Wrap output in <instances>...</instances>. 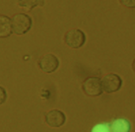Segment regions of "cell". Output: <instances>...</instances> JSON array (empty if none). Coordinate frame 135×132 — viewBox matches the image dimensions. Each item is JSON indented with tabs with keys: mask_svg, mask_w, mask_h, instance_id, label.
Returning <instances> with one entry per match:
<instances>
[{
	"mask_svg": "<svg viewBox=\"0 0 135 132\" xmlns=\"http://www.w3.org/2000/svg\"><path fill=\"white\" fill-rule=\"evenodd\" d=\"M11 26L13 32L22 36L30 31L32 27V19L27 13H18L11 18Z\"/></svg>",
	"mask_w": 135,
	"mask_h": 132,
	"instance_id": "cell-1",
	"label": "cell"
},
{
	"mask_svg": "<svg viewBox=\"0 0 135 132\" xmlns=\"http://www.w3.org/2000/svg\"><path fill=\"white\" fill-rule=\"evenodd\" d=\"M91 132H111L108 124H98L95 125Z\"/></svg>",
	"mask_w": 135,
	"mask_h": 132,
	"instance_id": "cell-10",
	"label": "cell"
},
{
	"mask_svg": "<svg viewBox=\"0 0 135 132\" xmlns=\"http://www.w3.org/2000/svg\"><path fill=\"white\" fill-rule=\"evenodd\" d=\"M11 18L0 14V38H7L12 34Z\"/></svg>",
	"mask_w": 135,
	"mask_h": 132,
	"instance_id": "cell-8",
	"label": "cell"
},
{
	"mask_svg": "<svg viewBox=\"0 0 135 132\" xmlns=\"http://www.w3.org/2000/svg\"><path fill=\"white\" fill-rule=\"evenodd\" d=\"M65 44L74 49H78L84 46L86 42V35L80 29H72L67 31L64 36Z\"/></svg>",
	"mask_w": 135,
	"mask_h": 132,
	"instance_id": "cell-2",
	"label": "cell"
},
{
	"mask_svg": "<svg viewBox=\"0 0 135 132\" xmlns=\"http://www.w3.org/2000/svg\"><path fill=\"white\" fill-rule=\"evenodd\" d=\"M82 89L87 96L98 97L103 93L101 80L97 77H89L84 81Z\"/></svg>",
	"mask_w": 135,
	"mask_h": 132,
	"instance_id": "cell-4",
	"label": "cell"
},
{
	"mask_svg": "<svg viewBox=\"0 0 135 132\" xmlns=\"http://www.w3.org/2000/svg\"><path fill=\"white\" fill-rule=\"evenodd\" d=\"M45 121L51 128H60L66 122V116L62 111L51 110L46 114Z\"/></svg>",
	"mask_w": 135,
	"mask_h": 132,
	"instance_id": "cell-6",
	"label": "cell"
},
{
	"mask_svg": "<svg viewBox=\"0 0 135 132\" xmlns=\"http://www.w3.org/2000/svg\"><path fill=\"white\" fill-rule=\"evenodd\" d=\"M120 4L127 7V8H132L135 7V0H119Z\"/></svg>",
	"mask_w": 135,
	"mask_h": 132,
	"instance_id": "cell-11",
	"label": "cell"
},
{
	"mask_svg": "<svg viewBox=\"0 0 135 132\" xmlns=\"http://www.w3.org/2000/svg\"><path fill=\"white\" fill-rule=\"evenodd\" d=\"M111 132H130L131 129V123L123 118L116 119L109 125Z\"/></svg>",
	"mask_w": 135,
	"mask_h": 132,
	"instance_id": "cell-7",
	"label": "cell"
},
{
	"mask_svg": "<svg viewBox=\"0 0 135 132\" xmlns=\"http://www.w3.org/2000/svg\"><path fill=\"white\" fill-rule=\"evenodd\" d=\"M101 86L103 91L107 93H115L121 89L123 86V80L120 76L116 74H108L103 78Z\"/></svg>",
	"mask_w": 135,
	"mask_h": 132,
	"instance_id": "cell-3",
	"label": "cell"
},
{
	"mask_svg": "<svg viewBox=\"0 0 135 132\" xmlns=\"http://www.w3.org/2000/svg\"><path fill=\"white\" fill-rule=\"evenodd\" d=\"M39 67L40 70L45 73H53L59 68V60L57 56L53 54H46L39 60Z\"/></svg>",
	"mask_w": 135,
	"mask_h": 132,
	"instance_id": "cell-5",
	"label": "cell"
},
{
	"mask_svg": "<svg viewBox=\"0 0 135 132\" xmlns=\"http://www.w3.org/2000/svg\"><path fill=\"white\" fill-rule=\"evenodd\" d=\"M6 98H7V93L6 89L3 87L0 86V105H2L6 101Z\"/></svg>",
	"mask_w": 135,
	"mask_h": 132,
	"instance_id": "cell-12",
	"label": "cell"
},
{
	"mask_svg": "<svg viewBox=\"0 0 135 132\" xmlns=\"http://www.w3.org/2000/svg\"><path fill=\"white\" fill-rule=\"evenodd\" d=\"M45 0H17V5L27 11H31L37 6H44Z\"/></svg>",
	"mask_w": 135,
	"mask_h": 132,
	"instance_id": "cell-9",
	"label": "cell"
}]
</instances>
